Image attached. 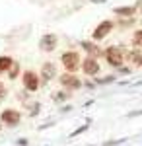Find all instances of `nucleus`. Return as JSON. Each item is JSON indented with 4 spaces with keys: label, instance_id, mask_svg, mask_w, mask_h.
Returning <instances> with one entry per match:
<instances>
[{
    "label": "nucleus",
    "instance_id": "nucleus-1",
    "mask_svg": "<svg viewBox=\"0 0 142 146\" xmlns=\"http://www.w3.org/2000/svg\"><path fill=\"white\" fill-rule=\"evenodd\" d=\"M22 82H23V88L27 92H37L39 86H41V80H39V76H37L33 70H25V72H23Z\"/></svg>",
    "mask_w": 142,
    "mask_h": 146
},
{
    "label": "nucleus",
    "instance_id": "nucleus-2",
    "mask_svg": "<svg viewBox=\"0 0 142 146\" xmlns=\"http://www.w3.org/2000/svg\"><path fill=\"white\" fill-rule=\"evenodd\" d=\"M20 121H22V115L18 109H4L0 113V123L8 125V127H16Z\"/></svg>",
    "mask_w": 142,
    "mask_h": 146
},
{
    "label": "nucleus",
    "instance_id": "nucleus-3",
    "mask_svg": "<svg viewBox=\"0 0 142 146\" xmlns=\"http://www.w3.org/2000/svg\"><path fill=\"white\" fill-rule=\"evenodd\" d=\"M56 43H58V39H56L55 33H45L41 37V41H39V49L43 53H51V51L56 49Z\"/></svg>",
    "mask_w": 142,
    "mask_h": 146
},
{
    "label": "nucleus",
    "instance_id": "nucleus-4",
    "mask_svg": "<svg viewBox=\"0 0 142 146\" xmlns=\"http://www.w3.org/2000/svg\"><path fill=\"white\" fill-rule=\"evenodd\" d=\"M60 60H62V64H64V68L68 72H74L76 68H80V56H78V53H64Z\"/></svg>",
    "mask_w": 142,
    "mask_h": 146
},
{
    "label": "nucleus",
    "instance_id": "nucleus-5",
    "mask_svg": "<svg viewBox=\"0 0 142 146\" xmlns=\"http://www.w3.org/2000/svg\"><path fill=\"white\" fill-rule=\"evenodd\" d=\"M105 56H107V62H109L111 66L119 68L121 64H123V53H121L119 47H109L107 53H105Z\"/></svg>",
    "mask_w": 142,
    "mask_h": 146
},
{
    "label": "nucleus",
    "instance_id": "nucleus-6",
    "mask_svg": "<svg viewBox=\"0 0 142 146\" xmlns=\"http://www.w3.org/2000/svg\"><path fill=\"white\" fill-rule=\"evenodd\" d=\"M58 82L64 86L66 90H76V88H80V86H82L80 78H76V76H74V74H70V72H64V74L58 78Z\"/></svg>",
    "mask_w": 142,
    "mask_h": 146
},
{
    "label": "nucleus",
    "instance_id": "nucleus-7",
    "mask_svg": "<svg viewBox=\"0 0 142 146\" xmlns=\"http://www.w3.org/2000/svg\"><path fill=\"white\" fill-rule=\"evenodd\" d=\"M82 68H84V72L90 74V76H94V74L99 72V64H98V60H96L94 56H88L86 60L82 62Z\"/></svg>",
    "mask_w": 142,
    "mask_h": 146
},
{
    "label": "nucleus",
    "instance_id": "nucleus-8",
    "mask_svg": "<svg viewBox=\"0 0 142 146\" xmlns=\"http://www.w3.org/2000/svg\"><path fill=\"white\" fill-rule=\"evenodd\" d=\"M111 29H113V23H111V22H101L98 27H96V31H94V39H96V41L103 39V37L111 31Z\"/></svg>",
    "mask_w": 142,
    "mask_h": 146
},
{
    "label": "nucleus",
    "instance_id": "nucleus-9",
    "mask_svg": "<svg viewBox=\"0 0 142 146\" xmlns=\"http://www.w3.org/2000/svg\"><path fill=\"white\" fill-rule=\"evenodd\" d=\"M56 76V68L53 62H45L43 68H41V80L43 82H49L51 78H55Z\"/></svg>",
    "mask_w": 142,
    "mask_h": 146
},
{
    "label": "nucleus",
    "instance_id": "nucleus-10",
    "mask_svg": "<svg viewBox=\"0 0 142 146\" xmlns=\"http://www.w3.org/2000/svg\"><path fill=\"white\" fill-rule=\"evenodd\" d=\"M6 72H8V78H10V80H16L18 76H20V62H16V60H14Z\"/></svg>",
    "mask_w": 142,
    "mask_h": 146
},
{
    "label": "nucleus",
    "instance_id": "nucleus-11",
    "mask_svg": "<svg viewBox=\"0 0 142 146\" xmlns=\"http://www.w3.org/2000/svg\"><path fill=\"white\" fill-rule=\"evenodd\" d=\"M12 62H14V58H12V56L2 55V56H0V72H6V70L10 68Z\"/></svg>",
    "mask_w": 142,
    "mask_h": 146
},
{
    "label": "nucleus",
    "instance_id": "nucleus-12",
    "mask_svg": "<svg viewBox=\"0 0 142 146\" xmlns=\"http://www.w3.org/2000/svg\"><path fill=\"white\" fill-rule=\"evenodd\" d=\"M129 60L134 62L136 66H142V53H138V51H131V53H129Z\"/></svg>",
    "mask_w": 142,
    "mask_h": 146
},
{
    "label": "nucleus",
    "instance_id": "nucleus-13",
    "mask_svg": "<svg viewBox=\"0 0 142 146\" xmlns=\"http://www.w3.org/2000/svg\"><path fill=\"white\" fill-rule=\"evenodd\" d=\"M115 14H119V16H132L134 14V8L132 6H125V8H115Z\"/></svg>",
    "mask_w": 142,
    "mask_h": 146
},
{
    "label": "nucleus",
    "instance_id": "nucleus-14",
    "mask_svg": "<svg viewBox=\"0 0 142 146\" xmlns=\"http://www.w3.org/2000/svg\"><path fill=\"white\" fill-rule=\"evenodd\" d=\"M82 47L86 49V51L90 53V55H99V47L92 45V43H86V41H84V43H82Z\"/></svg>",
    "mask_w": 142,
    "mask_h": 146
},
{
    "label": "nucleus",
    "instance_id": "nucleus-15",
    "mask_svg": "<svg viewBox=\"0 0 142 146\" xmlns=\"http://www.w3.org/2000/svg\"><path fill=\"white\" fill-rule=\"evenodd\" d=\"M132 45L136 47V49H142V29L134 33V37H132Z\"/></svg>",
    "mask_w": 142,
    "mask_h": 146
},
{
    "label": "nucleus",
    "instance_id": "nucleus-16",
    "mask_svg": "<svg viewBox=\"0 0 142 146\" xmlns=\"http://www.w3.org/2000/svg\"><path fill=\"white\" fill-rule=\"evenodd\" d=\"M27 107H29V115L35 117V115L39 113V109H41V103H39V101H33V103H29Z\"/></svg>",
    "mask_w": 142,
    "mask_h": 146
},
{
    "label": "nucleus",
    "instance_id": "nucleus-17",
    "mask_svg": "<svg viewBox=\"0 0 142 146\" xmlns=\"http://www.w3.org/2000/svg\"><path fill=\"white\" fill-rule=\"evenodd\" d=\"M68 98H70V94H66V92H58V94L55 96L56 101H64V100H68Z\"/></svg>",
    "mask_w": 142,
    "mask_h": 146
},
{
    "label": "nucleus",
    "instance_id": "nucleus-18",
    "mask_svg": "<svg viewBox=\"0 0 142 146\" xmlns=\"http://www.w3.org/2000/svg\"><path fill=\"white\" fill-rule=\"evenodd\" d=\"M6 96H8V88L4 86V82H0V101L4 100Z\"/></svg>",
    "mask_w": 142,
    "mask_h": 146
},
{
    "label": "nucleus",
    "instance_id": "nucleus-19",
    "mask_svg": "<svg viewBox=\"0 0 142 146\" xmlns=\"http://www.w3.org/2000/svg\"><path fill=\"white\" fill-rule=\"evenodd\" d=\"M115 80V76H105V78H101V80H98L99 84H107V82H113Z\"/></svg>",
    "mask_w": 142,
    "mask_h": 146
},
{
    "label": "nucleus",
    "instance_id": "nucleus-20",
    "mask_svg": "<svg viewBox=\"0 0 142 146\" xmlns=\"http://www.w3.org/2000/svg\"><path fill=\"white\" fill-rule=\"evenodd\" d=\"M18 144H22V146H25V144H27V140H25V138H20V140H18Z\"/></svg>",
    "mask_w": 142,
    "mask_h": 146
},
{
    "label": "nucleus",
    "instance_id": "nucleus-21",
    "mask_svg": "<svg viewBox=\"0 0 142 146\" xmlns=\"http://www.w3.org/2000/svg\"><path fill=\"white\" fill-rule=\"evenodd\" d=\"M92 2H94V4H103L105 0H92Z\"/></svg>",
    "mask_w": 142,
    "mask_h": 146
},
{
    "label": "nucleus",
    "instance_id": "nucleus-22",
    "mask_svg": "<svg viewBox=\"0 0 142 146\" xmlns=\"http://www.w3.org/2000/svg\"><path fill=\"white\" fill-rule=\"evenodd\" d=\"M0 129H2V125H0Z\"/></svg>",
    "mask_w": 142,
    "mask_h": 146
},
{
    "label": "nucleus",
    "instance_id": "nucleus-23",
    "mask_svg": "<svg viewBox=\"0 0 142 146\" xmlns=\"http://www.w3.org/2000/svg\"><path fill=\"white\" fill-rule=\"evenodd\" d=\"M0 74H2V72H0Z\"/></svg>",
    "mask_w": 142,
    "mask_h": 146
}]
</instances>
